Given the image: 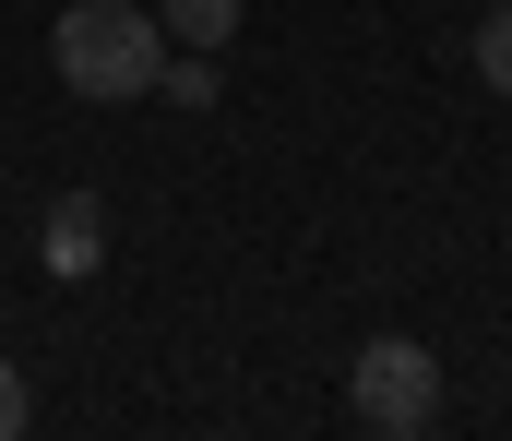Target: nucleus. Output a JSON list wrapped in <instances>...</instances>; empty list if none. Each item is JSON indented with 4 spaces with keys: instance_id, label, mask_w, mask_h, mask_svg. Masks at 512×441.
Wrapping results in <instances>:
<instances>
[{
    "instance_id": "3",
    "label": "nucleus",
    "mask_w": 512,
    "mask_h": 441,
    "mask_svg": "<svg viewBox=\"0 0 512 441\" xmlns=\"http://www.w3.org/2000/svg\"><path fill=\"white\" fill-rule=\"evenodd\" d=\"M96 251H108V203L96 191H60L48 203V275H96Z\"/></svg>"
},
{
    "instance_id": "1",
    "label": "nucleus",
    "mask_w": 512,
    "mask_h": 441,
    "mask_svg": "<svg viewBox=\"0 0 512 441\" xmlns=\"http://www.w3.org/2000/svg\"><path fill=\"white\" fill-rule=\"evenodd\" d=\"M155 60H167L155 0H72V12L48 24V72H60L84 108H131V96H155Z\"/></svg>"
},
{
    "instance_id": "5",
    "label": "nucleus",
    "mask_w": 512,
    "mask_h": 441,
    "mask_svg": "<svg viewBox=\"0 0 512 441\" xmlns=\"http://www.w3.org/2000/svg\"><path fill=\"white\" fill-rule=\"evenodd\" d=\"M477 72L512 96V0H489V12H477Z\"/></svg>"
},
{
    "instance_id": "6",
    "label": "nucleus",
    "mask_w": 512,
    "mask_h": 441,
    "mask_svg": "<svg viewBox=\"0 0 512 441\" xmlns=\"http://www.w3.org/2000/svg\"><path fill=\"white\" fill-rule=\"evenodd\" d=\"M24 430H36V394H24V370L0 358V441H24Z\"/></svg>"
},
{
    "instance_id": "4",
    "label": "nucleus",
    "mask_w": 512,
    "mask_h": 441,
    "mask_svg": "<svg viewBox=\"0 0 512 441\" xmlns=\"http://www.w3.org/2000/svg\"><path fill=\"white\" fill-rule=\"evenodd\" d=\"M239 12H251V0H155L167 48H227V36H239Z\"/></svg>"
},
{
    "instance_id": "2",
    "label": "nucleus",
    "mask_w": 512,
    "mask_h": 441,
    "mask_svg": "<svg viewBox=\"0 0 512 441\" xmlns=\"http://www.w3.org/2000/svg\"><path fill=\"white\" fill-rule=\"evenodd\" d=\"M346 406H358V430L417 441L429 418H441V358H429L417 334H370V346L346 358Z\"/></svg>"
}]
</instances>
